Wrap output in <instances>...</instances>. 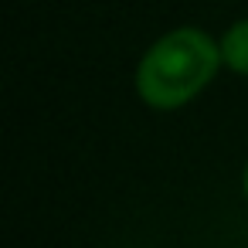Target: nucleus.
<instances>
[{
	"label": "nucleus",
	"instance_id": "obj_1",
	"mask_svg": "<svg viewBox=\"0 0 248 248\" xmlns=\"http://www.w3.org/2000/svg\"><path fill=\"white\" fill-rule=\"evenodd\" d=\"M221 41L201 28H177L150 45L136 65V95L160 112L197 99L221 68Z\"/></svg>",
	"mask_w": 248,
	"mask_h": 248
},
{
	"label": "nucleus",
	"instance_id": "obj_2",
	"mask_svg": "<svg viewBox=\"0 0 248 248\" xmlns=\"http://www.w3.org/2000/svg\"><path fill=\"white\" fill-rule=\"evenodd\" d=\"M221 62L234 75H248V21H238L221 38Z\"/></svg>",
	"mask_w": 248,
	"mask_h": 248
},
{
	"label": "nucleus",
	"instance_id": "obj_3",
	"mask_svg": "<svg viewBox=\"0 0 248 248\" xmlns=\"http://www.w3.org/2000/svg\"><path fill=\"white\" fill-rule=\"evenodd\" d=\"M241 187H245V201H248V167H245V173H241Z\"/></svg>",
	"mask_w": 248,
	"mask_h": 248
}]
</instances>
